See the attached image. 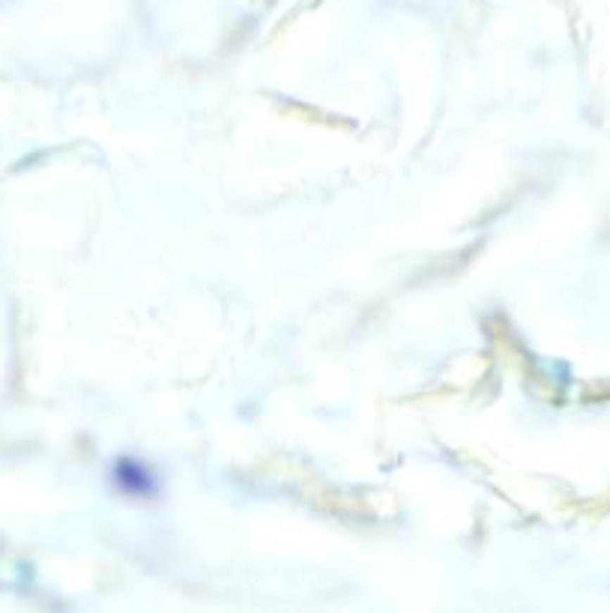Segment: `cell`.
Masks as SVG:
<instances>
[{
	"label": "cell",
	"instance_id": "obj_1",
	"mask_svg": "<svg viewBox=\"0 0 610 613\" xmlns=\"http://www.w3.org/2000/svg\"><path fill=\"white\" fill-rule=\"evenodd\" d=\"M114 482L120 491L132 493V497H147V493L155 491V479L144 464L138 461H120L114 467Z\"/></svg>",
	"mask_w": 610,
	"mask_h": 613
}]
</instances>
